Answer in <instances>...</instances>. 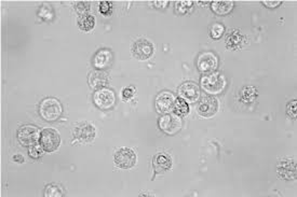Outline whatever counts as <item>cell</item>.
<instances>
[{
    "instance_id": "obj_1",
    "label": "cell",
    "mask_w": 297,
    "mask_h": 197,
    "mask_svg": "<svg viewBox=\"0 0 297 197\" xmlns=\"http://www.w3.org/2000/svg\"><path fill=\"white\" fill-rule=\"evenodd\" d=\"M226 86L227 80L220 73L206 74L201 78V89L210 95H217L223 93Z\"/></svg>"
},
{
    "instance_id": "obj_2",
    "label": "cell",
    "mask_w": 297,
    "mask_h": 197,
    "mask_svg": "<svg viewBox=\"0 0 297 197\" xmlns=\"http://www.w3.org/2000/svg\"><path fill=\"white\" fill-rule=\"evenodd\" d=\"M39 113L48 122H54L63 113L61 103L55 98H46L39 105Z\"/></svg>"
},
{
    "instance_id": "obj_5",
    "label": "cell",
    "mask_w": 297,
    "mask_h": 197,
    "mask_svg": "<svg viewBox=\"0 0 297 197\" xmlns=\"http://www.w3.org/2000/svg\"><path fill=\"white\" fill-rule=\"evenodd\" d=\"M177 93H178L179 98L185 100L187 104L197 103L198 100L200 99V96H201V91H200V88H199V85L192 82V81L185 82L179 86L177 90Z\"/></svg>"
},
{
    "instance_id": "obj_8",
    "label": "cell",
    "mask_w": 297,
    "mask_h": 197,
    "mask_svg": "<svg viewBox=\"0 0 297 197\" xmlns=\"http://www.w3.org/2000/svg\"><path fill=\"white\" fill-rule=\"evenodd\" d=\"M61 138L58 133L53 128L43 129L40 134V145L47 152H53L60 147Z\"/></svg>"
},
{
    "instance_id": "obj_6",
    "label": "cell",
    "mask_w": 297,
    "mask_h": 197,
    "mask_svg": "<svg viewBox=\"0 0 297 197\" xmlns=\"http://www.w3.org/2000/svg\"><path fill=\"white\" fill-rule=\"evenodd\" d=\"M182 119L176 114H165L159 120V128L168 135H175L182 129Z\"/></svg>"
},
{
    "instance_id": "obj_4",
    "label": "cell",
    "mask_w": 297,
    "mask_h": 197,
    "mask_svg": "<svg viewBox=\"0 0 297 197\" xmlns=\"http://www.w3.org/2000/svg\"><path fill=\"white\" fill-rule=\"evenodd\" d=\"M40 132L39 129L32 125H25L17 131V140L24 147H31L36 145L40 139Z\"/></svg>"
},
{
    "instance_id": "obj_33",
    "label": "cell",
    "mask_w": 297,
    "mask_h": 197,
    "mask_svg": "<svg viewBox=\"0 0 297 197\" xmlns=\"http://www.w3.org/2000/svg\"><path fill=\"white\" fill-rule=\"evenodd\" d=\"M153 3H155L156 8H165L168 7L169 1H154Z\"/></svg>"
},
{
    "instance_id": "obj_14",
    "label": "cell",
    "mask_w": 297,
    "mask_h": 197,
    "mask_svg": "<svg viewBox=\"0 0 297 197\" xmlns=\"http://www.w3.org/2000/svg\"><path fill=\"white\" fill-rule=\"evenodd\" d=\"M277 172L284 180H294L296 178V163L293 158H285L278 163Z\"/></svg>"
},
{
    "instance_id": "obj_27",
    "label": "cell",
    "mask_w": 297,
    "mask_h": 197,
    "mask_svg": "<svg viewBox=\"0 0 297 197\" xmlns=\"http://www.w3.org/2000/svg\"><path fill=\"white\" fill-rule=\"evenodd\" d=\"M192 1H178L176 4V11L181 14H185L192 7Z\"/></svg>"
},
{
    "instance_id": "obj_22",
    "label": "cell",
    "mask_w": 297,
    "mask_h": 197,
    "mask_svg": "<svg viewBox=\"0 0 297 197\" xmlns=\"http://www.w3.org/2000/svg\"><path fill=\"white\" fill-rule=\"evenodd\" d=\"M256 97H257V91L255 88H252V86H246V88L242 90L241 98L245 103L254 102Z\"/></svg>"
},
{
    "instance_id": "obj_26",
    "label": "cell",
    "mask_w": 297,
    "mask_h": 197,
    "mask_svg": "<svg viewBox=\"0 0 297 197\" xmlns=\"http://www.w3.org/2000/svg\"><path fill=\"white\" fill-rule=\"evenodd\" d=\"M224 31H225V27H224L222 24H214V25L211 27V36L213 39H220V38L223 36Z\"/></svg>"
},
{
    "instance_id": "obj_25",
    "label": "cell",
    "mask_w": 297,
    "mask_h": 197,
    "mask_svg": "<svg viewBox=\"0 0 297 197\" xmlns=\"http://www.w3.org/2000/svg\"><path fill=\"white\" fill-rule=\"evenodd\" d=\"M43 152H45V149H43V147L41 145H38V143H36V145H34V146L28 147L29 156L33 157V158H39L40 156H42Z\"/></svg>"
},
{
    "instance_id": "obj_29",
    "label": "cell",
    "mask_w": 297,
    "mask_h": 197,
    "mask_svg": "<svg viewBox=\"0 0 297 197\" xmlns=\"http://www.w3.org/2000/svg\"><path fill=\"white\" fill-rule=\"evenodd\" d=\"M75 8H76V11L78 13L84 14V15H86V14L90 11V2H87V1L77 2Z\"/></svg>"
},
{
    "instance_id": "obj_11",
    "label": "cell",
    "mask_w": 297,
    "mask_h": 197,
    "mask_svg": "<svg viewBox=\"0 0 297 197\" xmlns=\"http://www.w3.org/2000/svg\"><path fill=\"white\" fill-rule=\"evenodd\" d=\"M220 108V103L215 97H211V96H207L203 97L197 107L198 113L203 118H211L214 114H216Z\"/></svg>"
},
{
    "instance_id": "obj_19",
    "label": "cell",
    "mask_w": 297,
    "mask_h": 197,
    "mask_svg": "<svg viewBox=\"0 0 297 197\" xmlns=\"http://www.w3.org/2000/svg\"><path fill=\"white\" fill-rule=\"evenodd\" d=\"M243 41H245V36H242L239 30H233L227 38L226 45L229 49H237V47L241 46Z\"/></svg>"
},
{
    "instance_id": "obj_20",
    "label": "cell",
    "mask_w": 297,
    "mask_h": 197,
    "mask_svg": "<svg viewBox=\"0 0 297 197\" xmlns=\"http://www.w3.org/2000/svg\"><path fill=\"white\" fill-rule=\"evenodd\" d=\"M94 25H95V20L93 16L90 15V14L81 15L79 18H78V26H79L81 30L90 31L91 30H93Z\"/></svg>"
},
{
    "instance_id": "obj_28",
    "label": "cell",
    "mask_w": 297,
    "mask_h": 197,
    "mask_svg": "<svg viewBox=\"0 0 297 197\" xmlns=\"http://www.w3.org/2000/svg\"><path fill=\"white\" fill-rule=\"evenodd\" d=\"M286 113H288L292 119H296L297 117V102L296 100H291L286 105Z\"/></svg>"
},
{
    "instance_id": "obj_10",
    "label": "cell",
    "mask_w": 297,
    "mask_h": 197,
    "mask_svg": "<svg viewBox=\"0 0 297 197\" xmlns=\"http://www.w3.org/2000/svg\"><path fill=\"white\" fill-rule=\"evenodd\" d=\"M131 52H132V54L136 60L146 61L153 56L154 45L153 43L148 40L139 39L133 43Z\"/></svg>"
},
{
    "instance_id": "obj_23",
    "label": "cell",
    "mask_w": 297,
    "mask_h": 197,
    "mask_svg": "<svg viewBox=\"0 0 297 197\" xmlns=\"http://www.w3.org/2000/svg\"><path fill=\"white\" fill-rule=\"evenodd\" d=\"M47 197H62L64 196V190L57 184H49L45 191Z\"/></svg>"
},
{
    "instance_id": "obj_21",
    "label": "cell",
    "mask_w": 297,
    "mask_h": 197,
    "mask_svg": "<svg viewBox=\"0 0 297 197\" xmlns=\"http://www.w3.org/2000/svg\"><path fill=\"white\" fill-rule=\"evenodd\" d=\"M173 111L175 112V114L178 115V117H185L188 112H189V107L188 104L183 100L182 98H176V102H175L174 105V110Z\"/></svg>"
},
{
    "instance_id": "obj_7",
    "label": "cell",
    "mask_w": 297,
    "mask_h": 197,
    "mask_svg": "<svg viewBox=\"0 0 297 197\" xmlns=\"http://www.w3.org/2000/svg\"><path fill=\"white\" fill-rule=\"evenodd\" d=\"M197 67L202 74L214 73L218 67L217 56L212 52H203L198 57Z\"/></svg>"
},
{
    "instance_id": "obj_17",
    "label": "cell",
    "mask_w": 297,
    "mask_h": 197,
    "mask_svg": "<svg viewBox=\"0 0 297 197\" xmlns=\"http://www.w3.org/2000/svg\"><path fill=\"white\" fill-rule=\"evenodd\" d=\"M108 81H109L108 75H107L104 70H99V69L91 71L89 79H87V82H89L90 86L94 90H100L105 88V86L108 84Z\"/></svg>"
},
{
    "instance_id": "obj_18",
    "label": "cell",
    "mask_w": 297,
    "mask_h": 197,
    "mask_svg": "<svg viewBox=\"0 0 297 197\" xmlns=\"http://www.w3.org/2000/svg\"><path fill=\"white\" fill-rule=\"evenodd\" d=\"M211 8L214 13L218 14V15H226V14L230 13L233 9V2L232 1H213L211 4Z\"/></svg>"
},
{
    "instance_id": "obj_16",
    "label": "cell",
    "mask_w": 297,
    "mask_h": 197,
    "mask_svg": "<svg viewBox=\"0 0 297 197\" xmlns=\"http://www.w3.org/2000/svg\"><path fill=\"white\" fill-rule=\"evenodd\" d=\"M153 167H154V177L157 175H161L171 169L172 167V160L168 154H157L155 155L153 160Z\"/></svg>"
},
{
    "instance_id": "obj_12",
    "label": "cell",
    "mask_w": 297,
    "mask_h": 197,
    "mask_svg": "<svg viewBox=\"0 0 297 197\" xmlns=\"http://www.w3.org/2000/svg\"><path fill=\"white\" fill-rule=\"evenodd\" d=\"M175 102H176L175 96L165 91V92L160 93L156 98V109L159 113L169 114L174 110Z\"/></svg>"
},
{
    "instance_id": "obj_32",
    "label": "cell",
    "mask_w": 297,
    "mask_h": 197,
    "mask_svg": "<svg viewBox=\"0 0 297 197\" xmlns=\"http://www.w3.org/2000/svg\"><path fill=\"white\" fill-rule=\"evenodd\" d=\"M262 3H264L267 8H276L280 6L282 1H262Z\"/></svg>"
},
{
    "instance_id": "obj_9",
    "label": "cell",
    "mask_w": 297,
    "mask_h": 197,
    "mask_svg": "<svg viewBox=\"0 0 297 197\" xmlns=\"http://www.w3.org/2000/svg\"><path fill=\"white\" fill-rule=\"evenodd\" d=\"M114 160L118 167L122 168V169H129L135 165L136 154L132 149L121 148L115 153Z\"/></svg>"
},
{
    "instance_id": "obj_34",
    "label": "cell",
    "mask_w": 297,
    "mask_h": 197,
    "mask_svg": "<svg viewBox=\"0 0 297 197\" xmlns=\"http://www.w3.org/2000/svg\"><path fill=\"white\" fill-rule=\"evenodd\" d=\"M13 161L17 162V163H23L24 162V157L22 155L17 154V155L13 156Z\"/></svg>"
},
{
    "instance_id": "obj_30",
    "label": "cell",
    "mask_w": 297,
    "mask_h": 197,
    "mask_svg": "<svg viewBox=\"0 0 297 197\" xmlns=\"http://www.w3.org/2000/svg\"><path fill=\"white\" fill-rule=\"evenodd\" d=\"M111 7L113 4L110 1H102L100 3V11L103 14H108L111 11Z\"/></svg>"
},
{
    "instance_id": "obj_24",
    "label": "cell",
    "mask_w": 297,
    "mask_h": 197,
    "mask_svg": "<svg viewBox=\"0 0 297 197\" xmlns=\"http://www.w3.org/2000/svg\"><path fill=\"white\" fill-rule=\"evenodd\" d=\"M39 16L45 21H51L53 16H54V11H53V9L49 4H43L40 10H39Z\"/></svg>"
},
{
    "instance_id": "obj_13",
    "label": "cell",
    "mask_w": 297,
    "mask_h": 197,
    "mask_svg": "<svg viewBox=\"0 0 297 197\" xmlns=\"http://www.w3.org/2000/svg\"><path fill=\"white\" fill-rule=\"evenodd\" d=\"M96 131L93 125L90 123L84 122L81 124H78L74 128V137L75 140L87 143L91 142L95 138Z\"/></svg>"
},
{
    "instance_id": "obj_15",
    "label": "cell",
    "mask_w": 297,
    "mask_h": 197,
    "mask_svg": "<svg viewBox=\"0 0 297 197\" xmlns=\"http://www.w3.org/2000/svg\"><path fill=\"white\" fill-rule=\"evenodd\" d=\"M114 61V54L109 49H101L97 51L94 56L92 62H93V66L95 67V69L99 70H104L106 68L110 67V65L113 64Z\"/></svg>"
},
{
    "instance_id": "obj_31",
    "label": "cell",
    "mask_w": 297,
    "mask_h": 197,
    "mask_svg": "<svg viewBox=\"0 0 297 197\" xmlns=\"http://www.w3.org/2000/svg\"><path fill=\"white\" fill-rule=\"evenodd\" d=\"M133 95H134V89L133 88H126V89H124L123 90V92H122V97L124 98V99H130V98H132L133 97Z\"/></svg>"
},
{
    "instance_id": "obj_3",
    "label": "cell",
    "mask_w": 297,
    "mask_h": 197,
    "mask_svg": "<svg viewBox=\"0 0 297 197\" xmlns=\"http://www.w3.org/2000/svg\"><path fill=\"white\" fill-rule=\"evenodd\" d=\"M93 102L97 108L102 110H109L116 105V94L110 89H100L94 93Z\"/></svg>"
}]
</instances>
